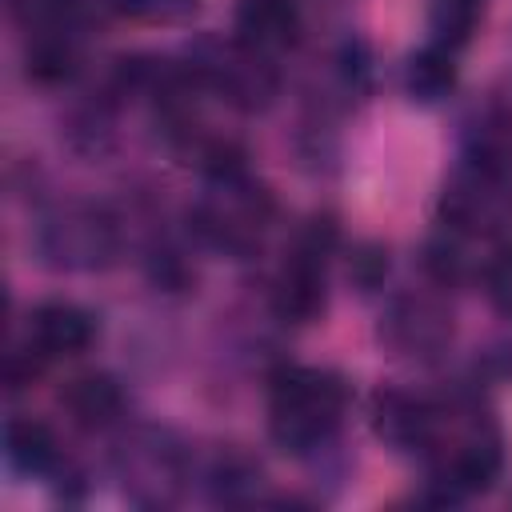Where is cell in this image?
Masks as SVG:
<instances>
[{
    "label": "cell",
    "instance_id": "cell-1",
    "mask_svg": "<svg viewBox=\"0 0 512 512\" xmlns=\"http://www.w3.org/2000/svg\"><path fill=\"white\" fill-rule=\"evenodd\" d=\"M344 400H348V388L340 376L320 368H280L272 376L268 428L280 448L308 452L336 428Z\"/></svg>",
    "mask_w": 512,
    "mask_h": 512
},
{
    "label": "cell",
    "instance_id": "cell-2",
    "mask_svg": "<svg viewBox=\"0 0 512 512\" xmlns=\"http://www.w3.org/2000/svg\"><path fill=\"white\" fill-rule=\"evenodd\" d=\"M212 196L196 204L192 224L196 232L224 252H248L260 240V228L268 220V196L244 180V172L212 176Z\"/></svg>",
    "mask_w": 512,
    "mask_h": 512
},
{
    "label": "cell",
    "instance_id": "cell-3",
    "mask_svg": "<svg viewBox=\"0 0 512 512\" xmlns=\"http://www.w3.org/2000/svg\"><path fill=\"white\" fill-rule=\"evenodd\" d=\"M192 76L216 88L236 108H264L276 96V72L268 68V56L240 40L208 44V56L192 60Z\"/></svg>",
    "mask_w": 512,
    "mask_h": 512
},
{
    "label": "cell",
    "instance_id": "cell-4",
    "mask_svg": "<svg viewBox=\"0 0 512 512\" xmlns=\"http://www.w3.org/2000/svg\"><path fill=\"white\" fill-rule=\"evenodd\" d=\"M440 216L444 228L460 232V236H480V232H496L508 216V192H504V176L480 172V168H464L440 200Z\"/></svg>",
    "mask_w": 512,
    "mask_h": 512
},
{
    "label": "cell",
    "instance_id": "cell-5",
    "mask_svg": "<svg viewBox=\"0 0 512 512\" xmlns=\"http://www.w3.org/2000/svg\"><path fill=\"white\" fill-rule=\"evenodd\" d=\"M372 420H376V432L380 440H388L392 448L400 452H416V448H432L440 440V412L420 400V396H408V392H376L372 400Z\"/></svg>",
    "mask_w": 512,
    "mask_h": 512
},
{
    "label": "cell",
    "instance_id": "cell-6",
    "mask_svg": "<svg viewBox=\"0 0 512 512\" xmlns=\"http://www.w3.org/2000/svg\"><path fill=\"white\" fill-rule=\"evenodd\" d=\"M380 332L404 356H436L448 344V336H452V320H448V312L436 300L404 296V300L392 304V312H388Z\"/></svg>",
    "mask_w": 512,
    "mask_h": 512
},
{
    "label": "cell",
    "instance_id": "cell-7",
    "mask_svg": "<svg viewBox=\"0 0 512 512\" xmlns=\"http://www.w3.org/2000/svg\"><path fill=\"white\" fill-rule=\"evenodd\" d=\"M96 336V320L76 308V304H64V300H52V304H40L28 320V348L36 356H76L92 344Z\"/></svg>",
    "mask_w": 512,
    "mask_h": 512
},
{
    "label": "cell",
    "instance_id": "cell-8",
    "mask_svg": "<svg viewBox=\"0 0 512 512\" xmlns=\"http://www.w3.org/2000/svg\"><path fill=\"white\" fill-rule=\"evenodd\" d=\"M300 32L296 0H240L236 4V40L256 52H280Z\"/></svg>",
    "mask_w": 512,
    "mask_h": 512
},
{
    "label": "cell",
    "instance_id": "cell-9",
    "mask_svg": "<svg viewBox=\"0 0 512 512\" xmlns=\"http://www.w3.org/2000/svg\"><path fill=\"white\" fill-rule=\"evenodd\" d=\"M60 404L64 412L80 424V428H104L120 416L124 408V396L116 388L112 376H100V372H88V376H76L64 392H60Z\"/></svg>",
    "mask_w": 512,
    "mask_h": 512
},
{
    "label": "cell",
    "instance_id": "cell-10",
    "mask_svg": "<svg viewBox=\"0 0 512 512\" xmlns=\"http://www.w3.org/2000/svg\"><path fill=\"white\" fill-rule=\"evenodd\" d=\"M44 248L60 256L56 264H96L100 252H108V228L96 216H64L48 224Z\"/></svg>",
    "mask_w": 512,
    "mask_h": 512
},
{
    "label": "cell",
    "instance_id": "cell-11",
    "mask_svg": "<svg viewBox=\"0 0 512 512\" xmlns=\"http://www.w3.org/2000/svg\"><path fill=\"white\" fill-rule=\"evenodd\" d=\"M4 448H8V460L16 472H28V476H44L56 468L60 460V448H56V436L44 420H12L8 432H4Z\"/></svg>",
    "mask_w": 512,
    "mask_h": 512
},
{
    "label": "cell",
    "instance_id": "cell-12",
    "mask_svg": "<svg viewBox=\"0 0 512 512\" xmlns=\"http://www.w3.org/2000/svg\"><path fill=\"white\" fill-rule=\"evenodd\" d=\"M404 88L412 100L420 104H436L444 100L452 88H456V64H452V52L428 44L424 52H416L404 68Z\"/></svg>",
    "mask_w": 512,
    "mask_h": 512
},
{
    "label": "cell",
    "instance_id": "cell-13",
    "mask_svg": "<svg viewBox=\"0 0 512 512\" xmlns=\"http://www.w3.org/2000/svg\"><path fill=\"white\" fill-rule=\"evenodd\" d=\"M480 4L484 0H432L428 4V32L432 44L444 52H456L472 40L476 20H480Z\"/></svg>",
    "mask_w": 512,
    "mask_h": 512
},
{
    "label": "cell",
    "instance_id": "cell-14",
    "mask_svg": "<svg viewBox=\"0 0 512 512\" xmlns=\"http://www.w3.org/2000/svg\"><path fill=\"white\" fill-rule=\"evenodd\" d=\"M72 72V48L68 40L44 32L36 36V44L28 48V76L40 80V84H52V80H64Z\"/></svg>",
    "mask_w": 512,
    "mask_h": 512
},
{
    "label": "cell",
    "instance_id": "cell-15",
    "mask_svg": "<svg viewBox=\"0 0 512 512\" xmlns=\"http://www.w3.org/2000/svg\"><path fill=\"white\" fill-rule=\"evenodd\" d=\"M200 0H120V12L140 20H184Z\"/></svg>",
    "mask_w": 512,
    "mask_h": 512
},
{
    "label": "cell",
    "instance_id": "cell-16",
    "mask_svg": "<svg viewBox=\"0 0 512 512\" xmlns=\"http://www.w3.org/2000/svg\"><path fill=\"white\" fill-rule=\"evenodd\" d=\"M388 272V256L380 248H360V256H352V276L364 284V288H376Z\"/></svg>",
    "mask_w": 512,
    "mask_h": 512
},
{
    "label": "cell",
    "instance_id": "cell-17",
    "mask_svg": "<svg viewBox=\"0 0 512 512\" xmlns=\"http://www.w3.org/2000/svg\"><path fill=\"white\" fill-rule=\"evenodd\" d=\"M488 284H492L496 300L512 312V252H508V248H504V252H496V256L488 260Z\"/></svg>",
    "mask_w": 512,
    "mask_h": 512
}]
</instances>
